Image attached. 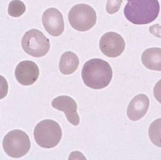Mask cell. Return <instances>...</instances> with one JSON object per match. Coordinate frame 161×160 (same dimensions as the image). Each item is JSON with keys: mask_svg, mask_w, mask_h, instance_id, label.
Masks as SVG:
<instances>
[{"mask_svg": "<svg viewBox=\"0 0 161 160\" xmlns=\"http://www.w3.org/2000/svg\"><path fill=\"white\" fill-rule=\"evenodd\" d=\"M112 74L111 65L100 58H93L86 62L81 70V77L85 85L96 90L103 89L108 86Z\"/></svg>", "mask_w": 161, "mask_h": 160, "instance_id": "cell-1", "label": "cell"}, {"mask_svg": "<svg viewBox=\"0 0 161 160\" xmlns=\"http://www.w3.org/2000/svg\"><path fill=\"white\" fill-rule=\"evenodd\" d=\"M160 6L158 0H128L124 15L136 25L148 24L158 17Z\"/></svg>", "mask_w": 161, "mask_h": 160, "instance_id": "cell-2", "label": "cell"}, {"mask_svg": "<svg viewBox=\"0 0 161 160\" xmlns=\"http://www.w3.org/2000/svg\"><path fill=\"white\" fill-rule=\"evenodd\" d=\"M62 130L58 123L49 119L40 122L34 130L35 141L43 148L57 146L62 139Z\"/></svg>", "mask_w": 161, "mask_h": 160, "instance_id": "cell-3", "label": "cell"}, {"mask_svg": "<svg viewBox=\"0 0 161 160\" xmlns=\"http://www.w3.org/2000/svg\"><path fill=\"white\" fill-rule=\"evenodd\" d=\"M68 19L75 30L86 32L96 24L97 15L93 7L86 3H79L69 10Z\"/></svg>", "mask_w": 161, "mask_h": 160, "instance_id": "cell-4", "label": "cell"}, {"mask_svg": "<svg viewBox=\"0 0 161 160\" xmlns=\"http://www.w3.org/2000/svg\"><path fill=\"white\" fill-rule=\"evenodd\" d=\"M31 143L28 135L22 130H15L4 136L3 140V151L10 157L20 158L28 153Z\"/></svg>", "mask_w": 161, "mask_h": 160, "instance_id": "cell-5", "label": "cell"}, {"mask_svg": "<svg viewBox=\"0 0 161 160\" xmlns=\"http://www.w3.org/2000/svg\"><path fill=\"white\" fill-rule=\"evenodd\" d=\"M22 46L25 52L28 55L34 58H41L49 52L50 41L41 31L31 29L23 35Z\"/></svg>", "mask_w": 161, "mask_h": 160, "instance_id": "cell-6", "label": "cell"}, {"mask_svg": "<svg viewBox=\"0 0 161 160\" xmlns=\"http://www.w3.org/2000/svg\"><path fill=\"white\" fill-rule=\"evenodd\" d=\"M125 41L120 34L115 32H108L99 40V49L108 58H118L124 52Z\"/></svg>", "mask_w": 161, "mask_h": 160, "instance_id": "cell-7", "label": "cell"}, {"mask_svg": "<svg viewBox=\"0 0 161 160\" xmlns=\"http://www.w3.org/2000/svg\"><path fill=\"white\" fill-rule=\"evenodd\" d=\"M42 23L47 33L53 37L60 36L64 31L62 13L56 8H49L43 13Z\"/></svg>", "mask_w": 161, "mask_h": 160, "instance_id": "cell-8", "label": "cell"}, {"mask_svg": "<svg viewBox=\"0 0 161 160\" xmlns=\"http://www.w3.org/2000/svg\"><path fill=\"white\" fill-rule=\"evenodd\" d=\"M16 80L23 86H30L36 82L40 75L38 65L33 61L26 60L17 64L15 70Z\"/></svg>", "mask_w": 161, "mask_h": 160, "instance_id": "cell-9", "label": "cell"}, {"mask_svg": "<svg viewBox=\"0 0 161 160\" xmlns=\"http://www.w3.org/2000/svg\"><path fill=\"white\" fill-rule=\"evenodd\" d=\"M52 105L58 111L64 112L67 120L74 126L80 123V117L77 113V104L69 96H58L53 99Z\"/></svg>", "mask_w": 161, "mask_h": 160, "instance_id": "cell-10", "label": "cell"}, {"mask_svg": "<svg viewBox=\"0 0 161 160\" xmlns=\"http://www.w3.org/2000/svg\"><path fill=\"white\" fill-rule=\"evenodd\" d=\"M149 108V99L145 94L135 96L127 109V116L131 121H138L142 118Z\"/></svg>", "mask_w": 161, "mask_h": 160, "instance_id": "cell-11", "label": "cell"}, {"mask_svg": "<svg viewBox=\"0 0 161 160\" xmlns=\"http://www.w3.org/2000/svg\"><path fill=\"white\" fill-rule=\"evenodd\" d=\"M142 62L150 70L161 71V48L153 47L144 51L142 55Z\"/></svg>", "mask_w": 161, "mask_h": 160, "instance_id": "cell-12", "label": "cell"}, {"mask_svg": "<svg viewBox=\"0 0 161 160\" xmlns=\"http://www.w3.org/2000/svg\"><path fill=\"white\" fill-rule=\"evenodd\" d=\"M80 61L76 54L72 52H66L61 56L59 62V70L63 74H71L76 71Z\"/></svg>", "mask_w": 161, "mask_h": 160, "instance_id": "cell-13", "label": "cell"}, {"mask_svg": "<svg viewBox=\"0 0 161 160\" xmlns=\"http://www.w3.org/2000/svg\"><path fill=\"white\" fill-rule=\"evenodd\" d=\"M148 135L150 141L156 146L161 147V118L153 121L149 127Z\"/></svg>", "mask_w": 161, "mask_h": 160, "instance_id": "cell-14", "label": "cell"}, {"mask_svg": "<svg viewBox=\"0 0 161 160\" xmlns=\"http://www.w3.org/2000/svg\"><path fill=\"white\" fill-rule=\"evenodd\" d=\"M26 11V5L20 0H13L9 3L8 14L12 17H19Z\"/></svg>", "mask_w": 161, "mask_h": 160, "instance_id": "cell-15", "label": "cell"}, {"mask_svg": "<svg viewBox=\"0 0 161 160\" xmlns=\"http://www.w3.org/2000/svg\"><path fill=\"white\" fill-rule=\"evenodd\" d=\"M123 0H107L106 12L110 15H113L120 9Z\"/></svg>", "mask_w": 161, "mask_h": 160, "instance_id": "cell-16", "label": "cell"}, {"mask_svg": "<svg viewBox=\"0 0 161 160\" xmlns=\"http://www.w3.org/2000/svg\"><path fill=\"white\" fill-rule=\"evenodd\" d=\"M153 95L156 100L159 102L161 104V80H159L155 84L154 88H153Z\"/></svg>", "mask_w": 161, "mask_h": 160, "instance_id": "cell-17", "label": "cell"}]
</instances>
